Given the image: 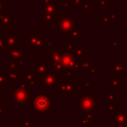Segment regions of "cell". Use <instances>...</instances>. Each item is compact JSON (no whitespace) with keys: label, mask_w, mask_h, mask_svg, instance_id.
<instances>
[{"label":"cell","mask_w":127,"mask_h":127,"mask_svg":"<svg viewBox=\"0 0 127 127\" xmlns=\"http://www.w3.org/2000/svg\"><path fill=\"white\" fill-rule=\"evenodd\" d=\"M53 106V94L46 93V94H35L31 92L30 100H29V107L34 109L37 112H46L52 111Z\"/></svg>","instance_id":"1"},{"label":"cell","mask_w":127,"mask_h":127,"mask_svg":"<svg viewBox=\"0 0 127 127\" xmlns=\"http://www.w3.org/2000/svg\"><path fill=\"white\" fill-rule=\"evenodd\" d=\"M47 35H40L38 30H31L25 36V49H32L35 54H42L45 50V38Z\"/></svg>","instance_id":"2"},{"label":"cell","mask_w":127,"mask_h":127,"mask_svg":"<svg viewBox=\"0 0 127 127\" xmlns=\"http://www.w3.org/2000/svg\"><path fill=\"white\" fill-rule=\"evenodd\" d=\"M56 23H57V30L62 34L68 35L73 30L79 29V22L75 21L68 12H62L58 16Z\"/></svg>","instance_id":"3"},{"label":"cell","mask_w":127,"mask_h":127,"mask_svg":"<svg viewBox=\"0 0 127 127\" xmlns=\"http://www.w3.org/2000/svg\"><path fill=\"white\" fill-rule=\"evenodd\" d=\"M55 89L58 94H64L66 99H73L75 95L79 93V85L76 84L73 79H62Z\"/></svg>","instance_id":"4"},{"label":"cell","mask_w":127,"mask_h":127,"mask_svg":"<svg viewBox=\"0 0 127 127\" xmlns=\"http://www.w3.org/2000/svg\"><path fill=\"white\" fill-rule=\"evenodd\" d=\"M97 93H78V111H95L97 106Z\"/></svg>","instance_id":"5"},{"label":"cell","mask_w":127,"mask_h":127,"mask_svg":"<svg viewBox=\"0 0 127 127\" xmlns=\"http://www.w3.org/2000/svg\"><path fill=\"white\" fill-rule=\"evenodd\" d=\"M38 11L43 15L45 14L53 17L56 22L58 16L62 13V8L57 0H43V2L38 5Z\"/></svg>","instance_id":"6"},{"label":"cell","mask_w":127,"mask_h":127,"mask_svg":"<svg viewBox=\"0 0 127 127\" xmlns=\"http://www.w3.org/2000/svg\"><path fill=\"white\" fill-rule=\"evenodd\" d=\"M61 53V62H62V70H77L78 60L72 54L66 51L64 48H59Z\"/></svg>","instance_id":"7"},{"label":"cell","mask_w":127,"mask_h":127,"mask_svg":"<svg viewBox=\"0 0 127 127\" xmlns=\"http://www.w3.org/2000/svg\"><path fill=\"white\" fill-rule=\"evenodd\" d=\"M61 80H62V71L57 70L50 65L49 70L46 72L44 76L42 86L44 89H55L56 86L61 82Z\"/></svg>","instance_id":"8"},{"label":"cell","mask_w":127,"mask_h":127,"mask_svg":"<svg viewBox=\"0 0 127 127\" xmlns=\"http://www.w3.org/2000/svg\"><path fill=\"white\" fill-rule=\"evenodd\" d=\"M11 96H12V101L15 105L16 108H20L24 105H26L29 100H30V96H31V92L27 89H25L24 87L18 85L16 88H14L11 92Z\"/></svg>","instance_id":"9"},{"label":"cell","mask_w":127,"mask_h":127,"mask_svg":"<svg viewBox=\"0 0 127 127\" xmlns=\"http://www.w3.org/2000/svg\"><path fill=\"white\" fill-rule=\"evenodd\" d=\"M110 127H127V111L124 107H115L110 112Z\"/></svg>","instance_id":"10"},{"label":"cell","mask_w":127,"mask_h":127,"mask_svg":"<svg viewBox=\"0 0 127 127\" xmlns=\"http://www.w3.org/2000/svg\"><path fill=\"white\" fill-rule=\"evenodd\" d=\"M50 64L44 61V62H35L34 63V79H33V83L35 85H42L43 84V80H44V76L46 74V72L49 70Z\"/></svg>","instance_id":"11"},{"label":"cell","mask_w":127,"mask_h":127,"mask_svg":"<svg viewBox=\"0 0 127 127\" xmlns=\"http://www.w3.org/2000/svg\"><path fill=\"white\" fill-rule=\"evenodd\" d=\"M64 49H65L69 53H72L77 58L78 63L88 60V50L82 44H67Z\"/></svg>","instance_id":"12"},{"label":"cell","mask_w":127,"mask_h":127,"mask_svg":"<svg viewBox=\"0 0 127 127\" xmlns=\"http://www.w3.org/2000/svg\"><path fill=\"white\" fill-rule=\"evenodd\" d=\"M53 68L62 70V62H61V53L59 48L56 49H48L47 50V61H46Z\"/></svg>","instance_id":"13"},{"label":"cell","mask_w":127,"mask_h":127,"mask_svg":"<svg viewBox=\"0 0 127 127\" xmlns=\"http://www.w3.org/2000/svg\"><path fill=\"white\" fill-rule=\"evenodd\" d=\"M5 43L7 46V49H20L21 47V37L20 35L16 34V31L9 30L6 32V35H4Z\"/></svg>","instance_id":"14"},{"label":"cell","mask_w":127,"mask_h":127,"mask_svg":"<svg viewBox=\"0 0 127 127\" xmlns=\"http://www.w3.org/2000/svg\"><path fill=\"white\" fill-rule=\"evenodd\" d=\"M15 26H16V18L12 16L11 12L0 13V27L4 32L11 30V28Z\"/></svg>","instance_id":"15"},{"label":"cell","mask_w":127,"mask_h":127,"mask_svg":"<svg viewBox=\"0 0 127 127\" xmlns=\"http://www.w3.org/2000/svg\"><path fill=\"white\" fill-rule=\"evenodd\" d=\"M8 53V58L10 61L16 62L20 67L25 66V48H20V49H10L7 51Z\"/></svg>","instance_id":"16"},{"label":"cell","mask_w":127,"mask_h":127,"mask_svg":"<svg viewBox=\"0 0 127 127\" xmlns=\"http://www.w3.org/2000/svg\"><path fill=\"white\" fill-rule=\"evenodd\" d=\"M127 71V66L122 62H111L110 63V74L122 76Z\"/></svg>","instance_id":"17"},{"label":"cell","mask_w":127,"mask_h":127,"mask_svg":"<svg viewBox=\"0 0 127 127\" xmlns=\"http://www.w3.org/2000/svg\"><path fill=\"white\" fill-rule=\"evenodd\" d=\"M20 74H21V70L20 71H8L7 72V83L11 85L16 84V82L19 81Z\"/></svg>","instance_id":"18"},{"label":"cell","mask_w":127,"mask_h":127,"mask_svg":"<svg viewBox=\"0 0 127 127\" xmlns=\"http://www.w3.org/2000/svg\"><path fill=\"white\" fill-rule=\"evenodd\" d=\"M120 88V76L110 74V91H115Z\"/></svg>","instance_id":"19"},{"label":"cell","mask_w":127,"mask_h":127,"mask_svg":"<svg viewBox=\"0 0 127 127\" xmlns=\"http://www.w3.org/2000/svg\"><path fill=\"white\" fill-rule=\"evenodd\" d=\"M93 65V63L90 62V61H82V62H79L78 63V65H77V70L79 71H83V70H88L91 66Z\"/></svg>","instance_id":"20"},{"label":"cell","mask_w":127,"mask_h":127,"mask_svg":"<svg viewBox=\"0 0 127 127\" xmlns=\"http://www.w3.org/2000/svg\"><path fill=\"white\" fill-rule=\"evenodd\" d=\"M8 86L7 83V71L5 70H0V87L5 90Z\"/></svg>","instance_id":"21"},{"label":"cell","mask_w":127,"mask_h":127,"mask_svg":"<svg viewBox=\"0 0 127 127\" xmlns=\"http://www.w3.org/2000/svg\"><path fill=\"white\" fill-rule=\"evenodd\" d=\"M111 20L109 17V14L106 12H102L101 13V25L103 27H110L111 26Z\"/></svg>","instance_id":"22"},{"label":"cell","mask_w":127,"mask_h":127,"mask_svg":"<svg viewBox=\"0 0 127 127\" xmlns=\"http://www.w3.org/2000/svg\"><path fill=\"white\" fill-rule=\"evenodd\" d=\"M20 70H21V67H20V65H19L16 62L10 61V62L8 63L7 67H6V71H7V72H8V71H20Z\"/></svg>","instance_id":"23"},{"label":"cell","mask_w":127,"mask_h":127,"mask_svg":"<svg viewBox=\"0 0 127 127\" xmlns=\"http://www.w3.org/2000/svg\"><path fill=\"white\" fill-rule=\"evenodd\" d=\"M19 126L20 127H35V122L33 120H31V118L29 116H25L24 119L20 121Z\"/></svg>","instance_id":"24"},{"label":"cell","mask_w":127,"mask_h":127,"mask_svg":"<svg viewBox=\"0 0 127 127\" xmlns=\"http://www.w3.org/2000/svg\"><path fill=\"white\" fill-rule=\"evenodd\" d=\"M19 85L20 86H22V87H24L25 89H27V90H34V88H35V84L33 83V82H30V81H27V80H25V79H21V80H19Z\"/></svg>","instance_id":"25"},{"label":"cell","mask_w":127,"mask_h":127,"mask_svg":"<svg viewBox=\"0 0 127 127\" xmlns=\"http://www.w3.org/2000/svg\"><path fill=\"white\" fill-rule=\"evenodd\" d=\"M84 35V31L80 30V29H76V30H73L72 32H70L68 34V37L70 40H75L77 38H79L80 36H83Z\"/></svg>","instance_id":"26"},{"label":"cell","mask_w":127,"mask_h":127,"mask_svg":"<svg viewBox=\"0 0 127 127\" xmlns=\"http://www.w3.org/2000/svg\"><path fill=\"white\" fill-rule=\"evenodd\" d=\"M78 121H79V124L82 125V126H92L93 125V121H91L90 119H88L84 115L83 116H79L78 117Z\"/></svg>","instance_id":"27"},{"label":"cell","mask_w":127,"mask_h":127,"mask_svg":"<svg viewBox=\"0 0 127 127\" xmlns=\"http://www.w3.org/2000/svg\"><path fill=\"white\" fill-rule=\"evenodd\" d=\"M8 51L6 43H5V38L4 35H0V54H6Z\"/></svg>","instance_id":"28"},{"label":"cell","mask_w":127,"mask_h":127,"mask_svg":"<svg viewBox=\"0 0 127 127\" xmlns=\"http://www.w3.org/2000/svg\"><path fill=\"white\" fill-rule=\"evenodd\" d=\"M60 5H61V8H64V9H67V8H74L71 0H61L60 2Z\"/></svg>","instance_id":"29"},{"label":"cell","mask_w":127,"mask_h":127,"mask_svg":"<svg viewBox=\"0 0 127 127\" xmlns=\"http://www.w3.org/2000/svg\"><path fill=\"white\" fill-rule=\"evenodd\" d=\"M84 116L87 117L88 119H90L93 122L97 120V112H96V110L95 111H87V112H84Z\"/></svg>","instance_id":"30"},{"label":"cell","mask_w":127,"mask_h":127,"mask_svg":"<svg viewBox=\"0 0 127 127\" xmlns=\"http://www.w3.org/2000/svg\"><path fill=\"white\" fill-rule=\"evenodd\" d=\"M72 4L74 7H78V8H83L84 5L86 3H88L89 1L88 0H71Z\"/></svg>","instance_id":"31"},{"label":"cell","mask_w":127,"mask_h":127,"mask_svg":"<svg viewBox=\"0 0 127 127\" xmlns=\"http://www.w3.org/2000/svg\"><path fill=\"white\" fill-rule=\"evenodd\" d=\"M111 22H119L120 21V13L118 12H110L108 13Z\"/></svg>","instance_id":"32"},{"label":"cell","mask_w":127,"mask_h":127,"mask_svg":"<svg viewBox=\"0 0 127 127\" xmlns=\"http://www.w3.org/2000/svg\"><path fill=\"white\" fill-rule=\"evenodd\" d=\"M24 79L27 80V81H30V82H33V79H34V73L29 71V70H26L24 72Z\"/></svg>","instance_id":"33"},{"label":"cell","mask_w":127,"mask_h":127,"mask_svg":"<svg viewBox=\"0 0 127 127\" xmlns=\"http://www.w3.org/2000/svg\"><path fill=\"white\" fill-rule=\"evenodd\" d=\"M105 99H106V102H115V92L113 91H110L109 93H107L105 95Z\"/></svg>","instance_id":"34"},{"label":"cell","mask_w":127,"mask_h":127,"mask_svg":"<svg viewBox=\"0 0 127 127\" xmlns=\"http://www.w3.org/2000/svg\"><path fill=\"white\" fill-rule=\"evenodd\" d=\"M83 87L85 89H92L93 88V81L91 79H84L83 80Z\"/></svg>","instance_id":"35"},{"label":"cell","mask_w":127,"mask_h":127,"mask_svg":"<svg viewBox=\"0 0 127 127\" xmlns=\"http://www.w3.org/2000/svg\"><path fill=\"white\" fill-rule=\"evenodd\" d=\"M114 108H115V105H114V103L113 102H106V104H105V110H106V112H111V111H113L114 110Z\"/></svg>","instance_id":"36"},{"label":"cell","mask_w":127,"mask_h":127,"mask_svg":"<svg viewBox=\"0 0 127 127\" xmlns=\"http://www.w3.org/2000/svg\"><path fill=\"white\" fill-rule=\"evenodd\" d=\"M120 47V42L118 40H111L110 41V48L111 49H118Z\"/></svg>","instance_id":"37"},{"label":"cell","mask_w":127,"mask_h":127,"mask_svg":"<svg viewBox=\"0 0 127 127\" xmlns=\"http://www.w3.org/2000/svg\"><path fill=\"white\" fill-rule=\"evenodd\" d=\"M107 4H109V2L107 0H98L97 4H96V7L97 8H104Z\"/></svg>","instance_id":"38"},{"label":"cell","mask_w":127,"mask_h":127,"mask_svg":"<svg viewBox=\"0 0 127 127\" xmlns=\"http://www.w3.org/2000/svg\"><path fill=\"white\" fill-rule=\"evenodd\" d=\"M87 73H88V75H96L97 74V67L96 66H94V65H92L88 70H87Z\"/></svg>","instance_id":"39"},{"label":"cell","mask_w":127,"mask_h":127,"mask_svg":"<svg viewBox=\"0 0 127 127\" xmlns=\"http://www.w3.org/2000/svg\"><path fill=\"white\" fill-rule=\"evenodd\" d=\"M72 74H73V70H65L64 71V79H66V80L71 79Z\"/></svg>","instance_id":"40"},{"label":"cell","mask_w":127,"mask_h":127,"mask_svg":"<svg viewBox=\"0 0 127 127\" xmlns=\"http://www.w3.org/2000/svg\"><path fill=\"white\" fill-rule=\"evenodd\" d=\"M5 103H7V95H6V93L3 92L0 94V105L5 104Z\"/></svg>","instance_id":"41"},{"label":"cell","mask_w":127,"mask_h":127,"mask_svg":"<svg viewBox=\"0 0 127 127\" xmlns=\"http://www.w3.org/2000/svg\"><path fill=\"white\" fill-rule=\"evenodd\" d=\"M7 111V103L0 105V117L4 115V113Z\"/></svg>","instance_id":"42"},{"label":"cell","mask_w":127,"mask_h":127,"mask_svg":"<svg viewBox=\"0 0 127 127\" xmlns=\"http://www.w3.org/2000/svg\"><path fill=\"white\" fill-rule=\"evenodd\" d=\"M92 7H93V4H92V3H90V2L86 3V4L84 5V7L82 8V9H83V12H84V13H87L88 10H89L90 8H92Z\"/></svg>","instance_id":"43"},{"label":"cell","mask_w":127,"mask_h":127,"mask_svg":"<svg viewBox=\"0 0 127 127\" xmlns=\"http://www.w3.org/2000/svg\"><path fill=\"white\" fill-rule=\"evenodd\" d=\"M5 8H7V4H6L5 2H3L2 0H0V13H1L2 10L5 9Z\"/></svg>","instance_id":"44"},{"label":"cell","mask_w":127,"mask_h":127,"mask_svg":"<svg viewBox=\"0 0 127 127\" xmlns=\"http://www.w3.org/2000/svg\"><path fill=\"white\" fill-rule=\"evenodd\" d=\"M38 62H44V59L43 58H39L38 59Z\"/></svg>","instance_id":"45"},{"label":"cell","mask_w":127,"mask_h":127,"mask_svg":"<svg viewBox=\"0 0 127 127\" xmlns=\"http://www.w3.org/2000/svg\"><path fill=\"white\" fill-rule=\"evenodd\" d=\"M1 93H3V89L0 87V94H1Z\"/></svg>","instance_id":"46"},{"label":"cell","mask_w":127,"mask_h":127,"mask_svg":"<svg viewBox=\"0 0 127 127\" xmlns=\"http://www.w3.org/2000/svg\"><path fill=\"white\" fill-rule=\"evenodd\" d=\"M11 127H20V126H19V125H12Z\"/></svg>","instance_id":"47"},{"label":"cell","mask_w":127,"mask_h":127,"mask_svg":"<svg viewBox=\"0 0 127 127\" xmlns=\"http://www.w3.org/2000/svg\"><path fill=\"white\" fill-rule=\"evenodd\" d=\"M107 1H108L109 3H111V1H112V0H107Z\"/></svg>","instance_id":"48"}]
</instances>
